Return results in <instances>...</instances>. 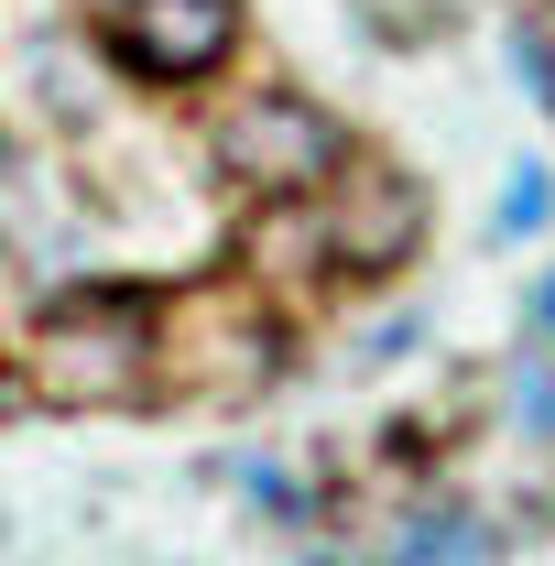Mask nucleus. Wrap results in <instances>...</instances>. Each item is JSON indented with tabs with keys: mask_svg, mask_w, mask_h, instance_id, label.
Instances as JSON below:
<instances>
[{
	"mask_svg": "<svg viewBox=\"0 0 555 566\" xmlns=\"http://www.w3.org/2000/svg\"><path fill=\"white\" fill-rule=\"evenodd\" d=\"M512 415L534 424V436H555V359H545V349L512 359Z\"/></svg>",
	"mask_w": 555,
	"mask_h": 566,
	"instance_id": "7",
	"label": "nucleus"
},
{
	"mask_svg": "<svg viewBox=\"0 0 555 566\" xmlns=\"http://www.w3.org/2000/svg\"><path fill=\"white\" fill-rule=\"evenodd\" d=\"M121 66L164 76V87H197L240 55V0H121Z\"/></svg>",
	"mask_w": 555,
	"mask_h": 566,
	"instance_id": "3",
	"label": "nucleus"
},
{
	"mask_svg": "<svg viewBox=\"0 0 555 566\" xmlns=\"http://www.w3.org/2000/svg\"><path fill=\"white\" fill-rule=\"evenodd\" d=\"M33 370H44L55 403H132L142 381H153V305L121 294V283L66 294L44 316V338H33Z\"/></svg>",
	"mask_w": 555,
	"mask_h": 566,
	"instance_id": "1",
	"label": "nucleus"
},
{
	"mask_svg": "<svg viewBox=\"0 0 555 566\" xmlns=\"http://www.w3.org/2000/svg\"><path fill=\"white\" fill-rule=\"evenodd\" d=\"M555 208V186L545 175H534V164H523V186H512V197H501V229H512V240H523V229H534V218Z\"/></svg>",
	"mask_w": 555,
	"mask_h": 566,
	"instance_id": "8",
	"label": "nucleus"
},
{
	"mask_svg": "<svg viewBox=\"0 0 555 566\" xmlns=\"http://www.w3.org/2000/svg\"><path fill=\"white\" fill-rule=\"evenodd\" d=\"M359 22L392 33V44H436V33L458 22V0H359Z\"/></svg>",
	"mask_w": 555,
	"mask_h": 566,
	"instance_id": "6",
	"label": "nucleus"
},
{
	"mask_svg": "<svg viewBox=\"0 0 555 566\" xmlns=\"http://www.w3.org/2000/svg\"><path fill=\"white\" fill-rule=\"evenodd\" d=\"M534 327H545V338H555V273H545V294H534Z\"/></svg>",
	"mask_w": 555,
	"mask_h": 566,
	"instance_id": "9",
	"label": "nucleus"
},
{
	"mask_svg": "<svg viewBox=\"0 0 555 566\" xmlns=\"http://www.w3.org/2000/svg\"><path fill=\"white\" fill-rule=\"evenodd\" d=\"M316 197H327V251H348L359 273L404 262V251L425 240V186L392 175V164H338Z\"/></svg>",
	"mask_w": 555,
	"mask_h": 566,
	"instance_id": "4",
	"label": "nucleus"
},
{
	"mask_svg": "<svg viewBox=\"0 0 555 566\" xmlns=\"http://www.w3.org/2000/svg\"><path fill=\"white\" fill-rule=\"evenodd\" d=\"M218 164H229L251 197H316V186L348 164V142H338V120H327L316 98H294V87H251V98L218 120Z\"/></svg>",
	"mask_w": 555,
	"mask_h": 566,
	"instance_id": "2",
	"label": "nucleus"
},
{
	"mask_svg": "<svg viewBox=\"0 0 555 566\" xmlns=\"http://www.w3.org/2000/svg\"><path fill=\"white\" fill-rule=\"evenodd\" d=\"M370 566H490V534L469 523V512H404V534H392Z\"/></svg>",
	"mask_w": 555,
	"mask_h": 566,
	"instance_id": "5",
	"label": "nucleus"
}]
</instances>
